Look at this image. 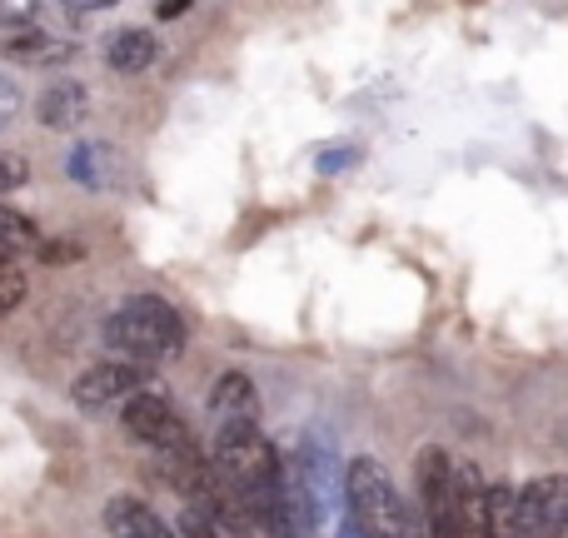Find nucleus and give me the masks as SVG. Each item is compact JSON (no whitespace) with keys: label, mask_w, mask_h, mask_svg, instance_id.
Instances as JSON below:
<instances>
[{"label":"nucleus","mask_w":568,"mask_h":538,"mask_svg":"<svg viewBox=\"0 0 568 538\" xmlns=\"http://www.w3.org/2000/svg\"><path fill=\"white\" fill-rule=\"evenodd\" d=\"M16 110H20V90H16V80L10 75H0V130L16 120Z\"/></svg>","instance_id":"4be33fe9"},{"label":"nucleus","mask_w":568,"mask_h":538,"mask_svg":"<svg viewBox=\"0 0 568 538\" xmlns=\"http://www.w3.org/2000/svg\"><path fill=\"white\" fill-rule=\"evenodd\" d=\"M105 344L115 349V359L155 369V364L175 359L185 349V319L160 294H135L105 319Z\"/></svg>","instance_id":"7ed1b4c3"},{"label":"nucleus","mask_w":568,"mask_h":538,"mask_svg":"<svg viewBox=\"0 0 568 538\" xmlns=\"http://www.w3.org/2000/svg\"><path fill=\"white\" fill-rule=\"evenodd\" d=\"M70 10H105V6H115V0H65Z\"/></svg>","instance_id":"393cba45"},{"label":"nucleus","mask_w":568,"mask_h":538,"mask_svg":"<svg viewBox=\"0 0 568 538\" xmlns=\"http://www.w3.org/2000/svg\"><path fill=\"white\" fill-rule=\"evenodd\" d=\"M120 424H125L130 439L150 444V449H165V444H175V439H185V434H190L160 379H150L145 389H135L125 404H120Z\"/></svg>","instance_id":"423d86ee"},{"label":"nucleus","mask_w":568,"mask_h":538,"mask_svg":"<svg viewBox=\"0 0 568 538\" xmlns=\"http://www.w3.org/2000/svg\"><path fill=\"white\" fill-rule=\"evenodd\" d=\"M40 26V0H0V30Z\"/></svg>","instance_id":"a211bd4d"},{"label":"nucleus","mask_w":568,"mask_h":538,"mask_svg":"<svg viewBox=\"0 0 568 538\" xmlns=\"http://www.w3.org/2000/svg\"><path fill=\"white\" fill-rule=\"evenodd\" d=\"M0 55L20 60V65H60V60L75 55V45L45 26H10L0 30Z\"/></svg>","instance_id":"1a4fd4ad"},{"label":"nucleus","mask_w":568,"mask_h":538,"mask_svg":"<svg viewBox=\"0 0 568 538\" xmlns=\"http://www.w3.org/2000/svg\"><path fill=\"white\" fill-rule=\"evenodd\" d=\"M344 494H349V519L364 538H429L419 534L414 514L404 509L394 479L384 474L379 459H354L344 474Z\"/></svg>","instance_id":"20e7f679"},{"label":"nucleus","mask_w":568,"mask_h":538,"mask_svg":"<svg viewBox=\"0 0 568 538\" xmlns=\"http://www.w3.org/2000/svg\"><path fill=\"white\" fill-rule=\"evenodd\" d=\"M40 265H60V260H80V245H65V240H40L36 245Z\"/></svg>","instance_id":"aec40b11"},{"label":"nucleus","mask_w":568,"mask_h":538,"mask_svg":"<svg viewBox=\"0 0 568 538\" xmlns=\"http://www.w3.org/2000/svg\"><path fill=\"white\" fill-rule=\"evenodd\" d=\"M105 529H110V538H175V529H170L150 504L130 499V494H115V499L105 504Z\"/></svg>","instance_id":"9b49d317"},{"label":"nucleus","mask_w":568,"mask_h":538,"mask_svg":"<svg viewBox=\"0 0 568 538\" xmlns=\"http://www.w3.org/2000/svg\"><path fill=\"white\" fill-rule=\"evenodd\" d=\"M524 538H559L568 529V474H539L514 489Z\"/></svg>","instance_id":"0eeeda50"},{"label":"nucleus","mask_w":568,"mask_h":538,"mask_svg":"<svg viewBox=\"0 0 568 538\" xmlns=\"http://www.w3.org/2000/svg\"><path fill=\"white\" fill-rule=\"evenodd\" d=\"M26 300V274L16 270V260H0V314H10Z\"/></svg>","instance_id":"f3484780"},{"label":"nucleus","mask_w":568,"mask_h":538,"mask_svg":"<svg viewBox=\"0 0 568 538\" xmlns=\"http://www.w3.org/2000/svg\"><path fill=\"white\" fill-rule=\"evenodd\" d=\"M155 55H160V40L150 35V30H140V26H125L105 50L110 70H120V75H140V70H150L155 65Z\"/></svg>","instance_id":"ddd939ff"},{"label":"nucleus","mask_w":568,"mask_h":538,"mask_svg":"<svg viewBox=\"0 0 568 538\" xmlns=\"http://www.w3.org/2000/svg\"><path fill=\"white\" fill-rule=\"evenodd\" d=\"M324 538H364V534H359V529H354V519H344V524H339V529H334V534H324Z\"/></svg>","instance_id":"a878e982"},{"label":"nucleus","mask_w":568,"mask_h":538,"mask_svg":"<svg viewBox=\"0 0 568 538\" xmlns=\"http://www.w3.org/2000/svg\"><path fill=\"white\" fill-rule=\"evenodd\" d=\"M40 230H36V220H26L20 210H10V205H0V260H16V255H30V250L40 245Z\"/></svg>","instance_id":"4468645a"},{"label":"nucleus","mask_w":568,"mask_h":538,"mask_svg":"<svg viewBox=\"0 0 568 538\" xmlns=\"http://www.w3.org/2000/svg\"><path fill=\"white\" fill-rule=\"evenodd\" d=\"M100 160H105V145H75V150H70V160H65L70 180H75V185H85V190H100V185H105Z\"/></svg>","instance_id":"dca6fc26"},{"label":"nucleus","mask_w":568,"mask_h":538,"mask_svg":"<svg viewBox=\"0 0 568 538\" xmlns=\"http://www.w3.org/2000/svg\"><path fill=\"white\" fill-rule=\"evenodd\" d=\"M215 474L240 499L245 519L265 538H304L300 509L290 499V469L280 464L275 444L255 424H220L215 429Z\"/></svg>","instance_id":"f257e3e1"},{"label":"nucleus","mask_w":568,"mask_h":538,"mask_svg":"<svg viewBox=\"0 0 568 538\" xmlns=\"http://www.w3.org/2000/svg\"><path fill=\"white\" fill-rule=\"evenodd\" d=\"M354 160H359V150L334 145V150H324V155L314 160V165H320V175H339V170H344V165H354Z\"/></svg>","instance_id":"412c9836"},{"label":"nucleus","mask_w":568,"mask_h":538,"mask_svg":"<svg viewBox=\"0 0 568 538\" xmlns=\"http://www.w3.org/2000/svg\"><path fill=\"white\" fill-rule=\"evenodd\" d=\"M85 105H90V95L80 80H55V85L36 100V120L50 130H75L80 120H85Z\"/></svg>","instance_id":"f8f14e48"},{"label":"nucleus","mask_w":568,"mask_h":538,"mask_svg":"<svg viewBox=\"0 0 568 538\" xmlns=\"http://www.w3.org/2000/svg\"><path fill=\"white\" fill-rule=\"evenodd\" d=\"M190 6H195V0H155V16L160 20H175V16H185Z\"/></svg>","instance_id":"b1692460"},{"label":"nucleus","mask_w":568,"mask_h":538,"mask_svg":"<svg viewBox=\"0 0 568 538\" xmlns=\"http://www.w3.org/2000/svg\"><path fill=\"white\" fill-rule=\"evenodd\" d=\"M489 534L494 538H524L519 534V504L509 484H489Z\"/></svg>","instance_id":"2eb2a0df"},{"label":"nucleus","mask_w":568,"mask_h":538,"mask_svg":"<svg viewBox=\"0 0 568 538\" xmlns=\"http://www.w3.org/2000/svg\"><path fill=\"white\" fill-rule=\"evenodd\" d=\"M559 538H568V529H564V534H559Z\"/></svg>","instance_id":"bb28decb"},{"label":"nucleus","mask_w":568,"mask_h":538,"mask_svg":"<svg viewBox=\"0 0 568 538\" xmlns=\"http://www.w3.org/2000/svg\"><path fill=\"white\" fill-rule=\"evenodd\" d=\"M180 534H185V538H230V534H220L210 519H200L195 509H185V519H180Z\"/></svg>","instance_id":"5701e85b"},{"label":"nucleus","mask_w":568,"mask_h":538,"mask_svg":"<svg viewBox=\"0 0 568 538\" xmlns=\"http://www.w3.org/2000/svg\"><path fill=\"white\" fill-rule=\"evenodd\" d=\"M150 379H155V374H150L145 364H130V359L90 364V369L75 379V404L80 409H110V404H125L135 389H145Z\"/></svg>","instance_id":"6e6552de"},{"label":"nucleus","mask_w":568,"mask_h":538,"mask_svg":"<svg viewBox=\"0 0 568 538\" xmlns=\"http://www.w3.org/2000/svg\"><path fill=\"white\" fill-rule=\"evenodd\" d=\"M344 464L334 454V444L324 434H304L300 459L290 469V499L300 509L304 538L310 534H334L344 519H349V494H344Z\"/></svg>","instance_id":"f03ea898"},{"label":"nucleus","mask_w":568,"mask_h":538,"mask_svg":"<svg viewBox=\"0 0 568 538\" xmlns=\"http://www.w3.org/2000/svg\"><path fill=\"white\" fill-rule=\"evenodd\" d=\"M210 419L220 424H255L260 419V394H255V379L240 369L220 374L215 389H210Z\"/></svg>","instance_id":"9d476101"},{"label":"nucleus","mask_w":568,"mask_h":538,"mask_svg":"<svg viewBox=\"0 0 568 538\" xmlns=\"http://www.w3.org/2000/svg\"><path fill=\"white\" fill-rule=\"evenodd\" d=\"M30 180V165L20 155H0V195H6V190H20Z\"/></svg>","instance_id":"6ab92c4d"},{"label":"nucleus","mask_w":568,"mask_h":538,"mask_svg":"<svg viewBox=\"0 0 568 538\" xmlns=\"http://www.w3.org/2000/svg\"><path fill=\"white\" fill-rule=\"evenodd\" d=\"M419 509H424V534L429 538H464V514H459V469L444 449H424L419 464Z\"/></svg>","instance_id":"39448f33"}]
</instances>
